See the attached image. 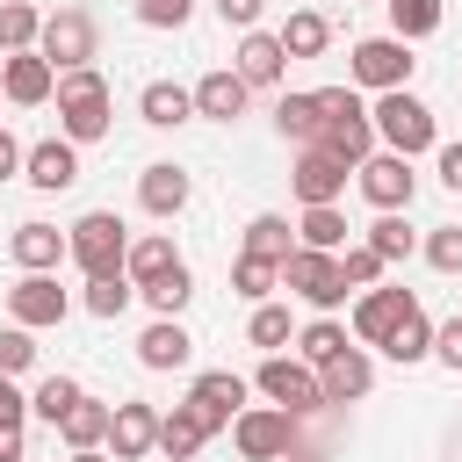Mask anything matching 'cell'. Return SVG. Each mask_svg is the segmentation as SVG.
<instances>
[{"label":"cell","mask_w":462,"mask_h":462,"mask_svg":"<svg viewBox=\"0 0 462 462\" xmlns=\"http://www.w3.org/2000/svg\"><path fill=\"white\" fill-rule=\"evenodd\" d=\"M375 137L390 144V152H404V159H419V152H433L440 144V123H433V108L411 94V87H390V94H375Z\"/></svg>","instance_id":"cell-1"},{"label":"cell","mask_w":462,"mask_h":462,"mask_svg":"<svg viewBox=\"0 0 462 462\" xmlns=\"http://www.w3.org/2000/svg\"><path fill=\"white\" fill-rule=\"evenodd\" d=\"M58 123H65V137H72V144L108 137V79H101L94 65L58 72Z\"/></svg>","instance_id":"cell-2"},{"label":"cell","mask_w":462,"mask_h":462,"mask_svg":"<svg viewBox=\"0 0 462 462\" xmlns=\"http://www.w3.org/2000/svg\"><path fill=\"white\" fill-rule=\"evenodd\" d=\"M65 245H72V267H79V274H116L123 253H130V231H123L116 209H87V217L65 231Z\"/></svg>","instance_id":"cell-3"},{"label":"cell","mask_w":462,"mask_h":462,"mask_svg":"<svg viewBox=\"0 0 462 462\" xmlns=\"http://www.w3.org/2000/svg\"><path fill=\"white\" fill-rule=\"evenodd\" d=\"M282 282L310 303V310H339L346 303V267H339V253H318V245H296L289 260H282Z\"/></svg>","instance_id":"cell-4"},{"label":"cell","mask_w":462,"mask_h":462,"mask_svg":"<svg viewBox=\"0 0 462 462\" xmlns=\"http://www.w3.org/2000/svg\"><path fill=\"white\" fill-rule=\"evenodd\" d=\"M231 440H238L245 462H282V455H296V411H282V404H245V411L231 419Z\"/></svg>","instance_id":"cell-5"},{"label":"cell","mask_w":462,"mask_h":462,"mask_svg":"<svg viewBox=\"0 0 462 462\" xmlns=\"http://www.w3.org/2000/svg\"><path fill=\"white\" fill-rule=\"evenodd\" d=\"M411 43L404 36H361L354 43V58H346V72H354V87H375V94H390V87H411Z\"/></svg>","instance_id":"cell-6"},{"label":"cell","mask_w":462,"mask_h":462,"mask_svg":"<svg viewBox=\"0 0 462 462\" xmlns=\"http://www.w3.org/2000/svg\"><path fill=\"white\" fill-rule=\"evenodd\" d=\"M253 383L267 390V404H282V411H296V419H303V411H325V383H318V368H310V361L267 354Z\"/></svg>","instance_id":"cell-7"},{"label":"cell","mask_w":462,"mask_h":462,"mask_svg":"<svg viewBox=\"0 0 462 462\" xmlns=\"http://www.w3.org/2000/svg\"><path fill=\"white\" fill-rule=\"evenodd\" d=\"M94 14L87 7H58V14H43V36H36V51L58 65V72H72V65H87L94 58Z\"/></svg>","instance_id":"cell-8"},{"label":"cell","mask_w":462,"mask_h":462,"mask_svg":"<svg viewBox=\"0 0 462 462\" xmlns=\"http://www.w3.org/2000/svg\"><path fill=\"white\" fill-rule=\"evenodd\" d=\"M354 180H361V195H368L375 209H404L411 188H419V173H411L404 152H368V159L354 166Z\"/></svg>","instance_id":"cell-9"},{"label":"cell","mask_w":462,"mask_h":462,"mask_svg":"<svg viewBox=\"0 0 462 462\" xmlns=\"http://www.w3.org/2000/svg\"><path fill=\"white\" fill-rule=\"evenodd\" d=\"M65 310H72V296L58 289V274H22V282L7 289V318H14V325H29V332L65 325Z\"/></svg>","instance_id":"cell-10"},{"label":"cell","mask_w":462,"mask_h":462,"mask_svg":"<svg viewBox=\"0 0 462 462\" xmlns=\"http://www.w3.org/2000/svg\"><path fill=\"white\" fill-rule=\"evenodd\" d=\"M411 303H419L411 289H383V282H375V289H361V303H354V339H361V346H383V339L404 325V310H411Z\"/></svg>","instance_id":"cell-11"},{"label":"cell","mask_w":462,"mask_h":462,"mask_svg":"<svg viewBox=\"0 0 462 462\" xmlns=\"http://www.w3.org/2000/svg\"><path fill=\"white\" fill-rule=\"evenodd\" d=\"M188 404L202 411V426H209V433H224V426L245 411V375H231V368H209V375H195Z\"/></svg>","instance_id":"cell-12"},{"label":"cell","mask_w":462,"mask_h":462,"mask_svg":"<svg viewBox=\"0 0 462 462\" xmlns=\"http://www.w3.org/2000/svg\"><path fill=\"white\" fill-rule=\"evenodd\" d=\"M0 87H7V101H14V108H36V101H51V94H58V65H51L43 51H7Z\"/></svg>","instance_id":"cell-13"},{"label":"cell","mask_w":462,"mask_h":462,"mask_svg":"<svg viewBox=\"0 0 462 462\" xmlns=\"http://www.w3.org/2000/svg\"><path fill=\"white\" fill-rule=\"evenodd\" d=\"M346 173H354L346 159H332L325 144H303V159H296L289 180H296V195H303V209H310V202H339V195H346Z\"/></svg>","instance_id":"cell-14"},{"label":"cell","mask_w":462,"mask_h":462,"mask_svg":"<svg viewBox=\"0 0 462 462\" xmlns=\"http://www.w3.org/2000/svg\"><path fill=\"white\" fill-rule=\"evenodd\" d=\"M7 253H14V267H22V274H51L58 260H72V245H65V231H58V224H43V217H29V224H14V238H7Z\"/></svg>","instance_id":"cell-15"},{"label":"cell","mask_w":462,"mask_h":462,"mask_svg":"<svg viewBox=\"0 0 462 462\" xmlns=\"http://www.w3.org/2000/svg\"><path fill=\"white\" fill-rule=\"evenodd\" d=\"M22 180H29V188H43V195L72 188V180H79V152H72V137H43V144H29Z\"/></svg>","instance_id":"cell-16"},{"label":"cell","mask_w":462,"mask_h":462,"mask_svg":"<svg viewBox=\"0 0 462 462\" xmlns=\"http://www.w3.org/2000/svg\"><path fill=\"white\" fill-rule=\"evenodd\" d=\"M108 448H116V462H144L152 448H159V411L152 404H116V419H108Z\"/></svg>","instance_id":"cell-17"},{"label":"cell","mask_w":462,"mask_h":462,"mask_svg":"<svg viewBox=\"0 0 462 462\" xmlns=\"http://www.w3.org/2000/svg\"><path fill=\"white\" fill-rule=\"evenodd\" d=\"M318 383H325V404H354V397L375 390V361H368L361 346H339V354L318 368Z\"/></svg>","instance_id":"cell-18"},{"label":"cell","mask_w":462,"mask_h":462,"mask_svg":"<svg viewBox=\"0 0 462 462\" xmlns=\"http://www.w3.org/2000/svg\"><path fill=\"white\" fill-rule=\"evenodd\" d=\"M332 159H346V166H361L368 152H375V116L368 108H346V116H325V137H318Z\"/></svg>","instance_id":"cell-19"},{"label":"cell","mask_w":462,"mask_h":462,"mask_svg":"<svg viewBox=\"0 0 462 462\" xmlns=\"http://www.w3.org/2000/svg\"><path fill=\"white\" fill-rule=\"evenodd\" d=\"M282 65H289V51H282V36H267V29H245V43H238V79L245 87H274L282 79Z\"/></svg>","instance_id":"cell-20"},{"label":"cell","mask_w":462,"mask_h":462,"mask_svg":"<svg viewBox=\"0 0 462 462\" xmlns=\"http://www.w3.org/2000/svg\"><path fill=\"white\" fill-rule=\"evenodd\" d=\"M245 94H253V87H245L238 72H202V79H195V116L238 123V116H245Z\"/></svg>","instance_id":"cell-21"},{"label":"cell","mask_w":462,"mask_h":462,"mask_svg":"<svg viewBox=\"0 0 462 462\" xmlns=\"http://www.w3.org/2000/svg\"><path fill=\"white\" fill-rule=\"evenodd\" d=\"M137 202H144L152 217H180V209H188V173H180L173 159L144 166V173H137Z\"/></svg>","instance_id":"cell-22"},{"label":"cell","mask_w":462,"mask_h":462,"mask_svg":"<svg viewBox=\"0 0 462 462\" xmlns=\"http://www.w3.org/2000/svg\"><path fill=\"white\" fill-rule=\"evenodd\" d=\"M202 440H209V426H202V411H195V404L159 411V455H166V462H195V455H202Z\"/></svg>","instance_id":"cell-23"},{"label":"cell","mask_w":462,"mask_h":462,"mask_svg":"<svg viewBox=\"0 0 462 462\" xmlns=\"http://www.w3.org/2000/svg\"><path fill=\"white\" fill-rule=\"evenodd\" d=\"M137 108H144V123H152V130H173V123H188V116H195V87L152 79V87L137 94Z\"/></svg>","instance_id":"cell-24"},{"label":"cell","mask_w":462,"mask_h":462,"mask_svg":"<svg viewBox=\"0 0 462 462\" xmlns=\"http://www.w3.org/2000/svg\"><path fill=\"white\" fill-rule=\"evenodd\" d=\"M195 354V339L180 332V318H159V325H144V339H137V361L144 368H180Z\"/></svg>","instance_id":"cell-25"},{"label":"cell","mask_w":462,"mask_h":462,"mask_svg":"<svg viewBox=\"0 0 462 462\" xmlns=\"http://www.w3.org/2000/svg\"><path fill=\"white\" fill-rule=\"evenodd\" d=\"M274 130L296 137V144H318V137H325V108H318V94H282V101H274Z\"/></svg>","instance_id":"cell-26"},{"label":"cell","mask_w":462,"mask_h":462,"mask_svg":"<svg viewBox=\"0 0 462 462\" xmlns=\"http://www.w3.org/2000/svg\"><path fill=\"white\" fill-rule=\"evenodd\" d=\"M166 267H180V253H173V238L166 231H152V238H130V253H123V274L144 289V282H159Z\"/></svg>","instance_id":"cell-27"},{"label":"cell","mask_w":462,"mask_h":462,"mask_svg":"<svg viewBox=\"0 0 462 462\" xmlns=\"http://www.w3.org/2000/svg\"><path fill=\"white\" fill-rule=\"evenodd\" d=\"M108 419H116V404H94V397H79V404L58 419V433H65V448H101V440H108Z\"/></svg>","instance_id":"cell-28"},{"label":"cell","mask_w":462,"mask_h":462,"mask_svg":"<svg viewBox=\"0 0 462 462\" xmlns=\"http://www.w3.org/2000/svg\"><path fill=\"white\" fill-rule=\"evenodd\" d=\"M296 245L339 253V245H346V217H339V202H310V209H303V224H296Z\"/></svg>","instance_id":"cell-29"},{"label":"cell","mask_w":462,"mask_h":462,"mask_svg":"<svg viewBox=\"0 0 462 462\" xmlns=\"http://www.w3.org/2000/svg\"><path fill=\"white\" fill-rule=\"evenodd\" d=\"M383 354H390V361H404V368H411V361H426V354H433V318L411 303V310H404V325L383 339Z\"/></svg>","instance_id":"cell-30"},{"label":"cell","mask_w":462,"mask_h":462,"mask_svg":"<svg viewBox=\"0 0 462 462\" xmlns=\"http://www.w3.org/2000/svg\"><path fill=\"white\" fill-rule=\"evenodd\" d=\"M325 43H332V22H325V14H310V7H296V14L282 22V51H289V58H318Z\"/></svg>","instance_id":"cell-31"},{"label":"cell","mask_w":462,"mask_h":462,"mask_svg":"<svg viewBox=\"0 0 462 462\" xmlns=\"http://www.w3.org/2000/svg\"><path fill=\"white\" fill-rule=\"evenodd\" d=\"M390 7V36H404V43H419V36H433L440 29V0H383Z\"/></svg>","instance_id":"cell-32"},{"label":"cell","mask_w":462,"mask_h":462,"mask_svg":"<svg viewBox=\"0 0 462 462\" xmlns=\"http://www.w3.org/2000/svg\"><path fill=\"white\" fill-rule=\"evenodd\" d=\"M274 282H282V260H260V253H238V260H231V289H238V296L267 303Z\"/></svg>","instance_id":"cell-33"},{"label":"cell","mask_w":462,"mask_h":462,"mask_svg":"<svg viewBox=\"0 0 462 462\" xmlns=\"http://www.w3.org/2000/svg\"><path fill=\"white\" fill-rule=\"evenodd\" d=\"M137 296H144L159 318H180V310H188V296H195V274H188V267H166V274H159V282H144Z\"/></svg>","instance_id":"cell-34"},{"label":"cell","mask_w":462,"mask_h":462,"mask_svg":"<svg viewBox=\"0 0 462 462\" xmlns=\"http://www.w3.org/2000/svg\"><path fill=\"white\" fill-rule=\"evenodd\" d=\"M130 296H137V282H130L123 267H116V274H87V310H94V318H123Z\"/></svg>","instance_id":"cell-35"},{"label":"cell","mask_w":462,"mask_h":462,"mask_svg":"<svg viewBox=\"0 0 462 462\" xmlns=\"http://www.w3.org/2000/svg\"><path fill=\"white\" fill-rule=\"evenodd\" d=\"M43 36V14L29 0H0V51H36Z\"/></svg>","instance_id":"cell-36"},{"label":"cell","mask_w":462,"mask_h":462,"mask_svg":"<svg viewBox=\"0 0 462 462\" xmlns=\"http://www.w3.org/2000/svg\"><path fill=\"white\" fill-rule=\"evenodd\" d=\"M245 253H260V260H289V253H296L289 217H253V224H245Z\"/></svg>","instance_id":"cell-37"},{"label":"cell","mask_w":462,"mask_h":462,"mask_svg":"<svg viewBox=\"0 0 462 462\" xmlns=\"http://www.w3.org/2000/svg\"><path fill=\"white\" fill-rule=\"evenodd\" d=\"M339 346H346V325H332V318H310V325L296 332V354H303L310 368H325V361H332Z\"/></svg>","instance_id":"cell-38"},{"label":"cell","mask_w":462,"mask_h":462,"mask_svg":"<svg viewBox=\"0 0 462 462\" xmlns=\"http://www.w3.org/2000/svg\"><path fill=\"white\" fill-rule=\"evenodd\" d=\"M79 397H87V390H79V383H72V375H43V383H36V397H29V411H36V419H51V426H58V419H65V411H72V404H79Z\"/></svg>","instance_id":"cell-39"},{"label":"cell","mask_w":462,"mask_h":462,"mask_svg":"<svg viewBox=\"0 0 462 462\" xmlns=\"http://www.w3.org/2000/svg\"><path fill=\"white\" fill-rule=\"evenodd\" d=\"M339 267H346V289H375L390 260H383V253H375V245L361 238V245H339Z\"/></svg>","instance_id":"cell-40"},{"label":"cell","mask_w":462,"mask_h":462,"mask_svg":"<svg viewBox=\"0 0 462 462\" xmlns=\"http://www.w3.org/2000/svg\"><path fill=\"white\" fill-rule=\"evenodd\" d=\"M245 339H253V346H267V354H274V346H289V310H282V303H253Z\"/></svg>","instance_id":"cell-41"},{"label":"cell","mask_w":462,"mask_h":462,"mask_svg":"<svg viewBox=\"0 0 462 462\" xmlns=\"http://www.w3.org/2000/svg\"><path fill=\"white\" fill-rule=\"evenodd\" d=\"M368 245H375L383 260H404V253H411V231H404V217H397V209H383V217L368 224Z\"/></svg>","instance_id":"cell-42"},{"label":"cell","mask_w":462,"mask_h":462,"mask_svg":"<svg viewBox=\"0 0 462 462\" xmlns=\"http://www.w3.org/2000/svg\"><path fill=\"white\" fill-rule=\"evenodd\" d=\"M426 260H433L440 274H462V224H440V231L426 238Z\"/></svg>","instance_id":"cell-43"},{"label":"cell","mask_w":462,"mask_h":462,"mask_svg":"<svg viewBox=\"0 0 462 462\" xmlns=\"http://www.w3.org/2000/svg\"><path fill=\"white\" fill-rule=\"evenodd\" d=\"M29 361H36V332H29V325H7V332H0V368L22 375Z\"/></svg>","instance_id":"cell-44"},{"label":"cell","mask_w":462,"mask_h":462,"mask_svg":"<svg viewBox=\"0 0 462 462\" xmlns=\"http://www.w3.org/2000/svg\"><path fill=\"white\" fill-rule=\"evenodd\" d=\"M195 14V0H137V22L144 29H180Z\"/></svg>","instance_id":"cell-45"},{"label":"cell","mask_w":462,"mask_h":462,"mask_svg":"<svg viewBox=\"0 0 462 462\" xmlns=\"http://www.w3.org/2000/svg\"><path fill=\"white\" fill-rule=\"evenodd\" d=\"M433 361H448V368L462 375V318H448V325H433Z\"/></svg>","instance_id":"cell-46"},{"label":"cell","mask_w":462,"mask_h":462,"mask_svg":"<svg viewBox=\"0 0 462 462\" xmlns=\"http://www.w3.org/2000/svg\"><path fill=\"white\" fill-rule=\"evenodd\" d=\"M260 7H267V0H217L224 29H238V36H245V29H260Z\"/></svg>","instance_id":"cell-47"},{"label":"cell","mask_w":462,"mask_h":462,"mask_svg":"<svg viewBox=\"0 0 462 462\" xmlns=\"http://www.w3.org/2000/svg\"><path fill=\"white\" fill-rule=\"evenodd\" d=\"M22 411H29V397L14 390V375L0 368V426H22Z\"/></svg>","instance_id":"cell-48"},{"label":"cell","mask_w":462,"mask_h":462,"mask_svg":"<svg viewBox=\"0 0 462 462\" xmlns=\"http://www.w3.org/2000/svg\"><path fill=\"white\" fill-rule=\"evenodd\" d=\"M433 159H440V180L462 188V144H433Z\"/></svg>","instance_id":"cell-49"},{"label":"cell","mask_w":462,"mask_h":462,"mask_svg":"<svg viewBox=\"0 0 462 462\" xmlns=\"http://www.w3.org/2000/svg\"><path fill=\"white\" fill-rule=\"evenodd\" d=\"M22 159H29V152H22V144L0 130V180H7V173H22Z\"/></svg>","instance_id":"cell-50"},{"label":"cell","mask_w":462,"mask_h":462,"mask_svg":"<svg viewBox=\"0 0 462 462\" xmlns=\"http://www.w3.org/2000/svg\"><path fill=\"white\" fill-rule=\"evenodd\" d=\"M0 462H22V426H0Z\"/></svg>","instance_id":"cell-51"},{"label":"cell","mask_w":462,"mask_h":462,"mask_svg":"<svg viewBox=\"0 0 462 462\" xmlns=\"http://www.w3.org/2000/svg\"><path fill=\"white\" fill-rule=\"evenodd\" d=\"M65 462H116V455H101V448H72Z\"/></svg>","instance_id":"cell-52"},{"label":"cell","mask_w":462,"mask_h":462,"mask_svg":"<svg viewBox=\"0 0 462 462\" xmlns=\"http://www.w3.org/2000/svg\"><path fill=\"white\" fill-rule=\"evenodd\" d=\"M282 462H310V455H282Z\"/></svg>","instance_id":"cell-53"}]
</instances>
